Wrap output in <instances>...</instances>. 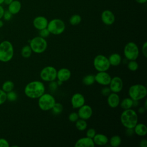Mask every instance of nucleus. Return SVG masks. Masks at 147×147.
Wrapping results in <instances>:
<instances>
[{"instance_id": "a19ab883", "label": "nucleus", "mask_w": 147, "mask_h": 147, "mask_svg": "<svg viewBox=\"0 0 147 147\" xmlns=\"http://www.w3.org/2000/svg\"><path fill=\"white\" fill-rule=\"evenodd\" d=\"M141 51H142V55H144V56L145 57H147V42L146 41H145L143 44Z\"/></svg>"}, {"instance_id": "393cba45", "label": "nucleus", "mask_w": 147, "mask_h": 147, "mask_svg": "<svg viewBox=\"0 0 147 147\" xmlns=\"http://www.w3.org/2000/svg\"><path fill=\"white\" fill-rule=\"evenodd\" d=\"M121 142H122L121 138L118 135H114L112 136L109 140L110 145L112 147H118L120 146V145L121 144Z\"/></svg>"}, {"instance_id": "aec40b11", "label": "nucleus", "mask_w": 147, "mask_h": 147, "mask_svg": "<svg viewBox=\"0 0 147 147\" xmlns=\"http://www.w3.org/2000/svg\"><path fill=\"white\" fill-rule=\"evenodd\" d=\"M95 145L98 146H104L106 145L109 142L108 137L103 134L98 133L95 135L92 138Z\"/></svg>"}, {"instance_id": "f704fd0d", "label": "nucleus", "mask_w": 147, "mask_h": 147, "mask_svg": "<svg viewBox=\"0 0 147 147\" xmlns=\"http://www.w3.org/2000/svg\"><path fill=\"white\" fill-rule=\"evenodd\" d=\"M50 34L51 33H50L49 31L48 30V29H47V28L39 30V36L43 37L44 38L48 37Z\"/></svg>"}, {"instance_id": "72a5a7b5", "label": "nucleus", "mask_w": 147, "mask_h": 147, "mask_svg": "<svg viewBox=\"0 0 147 147\" xmlns=\"http://www.w3.org/2000/svg\"><path fill=\"white\" fill-rule=\"evenodd\" d=\"M79 118L78 113L72 112L70 113L68 115V119L71 122H75Z\"/></svg>"}, {"instance_id": "c756f323", "label": "nucleus", "mask_w": 147, "mask_h": 147, "mask_svg": "<svg viewBox=\"0 0 147 147\" xmlns=\"http://www.w3.org/2000/svg\"><path fill=\"white\" fill-rule=\"evenodd\" d=\"M82 21V17L79 14H74L71 16V17L69 18V22L71 25L73 26L78 25H79Z\"/></svg>"}, {"instance_id": "2eb2a0df", "label": "nucleus", "mask_w": 147, "mask_h": 147, "mask_svg": "<svg viewBox=\"0 0 147 147\" xmlns=\"http://www.w3.org/2000/svg\"><path fill=\"white\" fill-rule=\"evenodd\" d=\"M101 20L106 25H111L115 20L114 13L110 10H105L101 14Z\"/></svg>"}, {"instance_id": "1a4fd4ad", "label": "nucleus", "mask_w": 147, "mask_h": 147, "mask_svg": "<svg viewBox=\"0 0 147 147\" xmlns=\"http://www.w3.org/2000/svg\"><path fill=\"white\" fill-rule=\"evenodd\" d=\"M93 65L98 72L107 71L111 66L108 57L103 55H96L94 59Z\"/></svg>"}, {"instance_id": "7ed1b4c3", "label": "nucleus", "mask_w": 147, "mask_h": 147, "mask_svg": "<svg viewBox=\"0 0 147 147\" xmlns=\"http://www.w3.org/2000/svg\"><path fill=\"white\" fill-rule=\"evenodd\" d=\"M128 94L129 97L133 100L138 101L146 97L147 89L143 84H135L129 87Z\"/></svg>"}, {"instance_id": "79ce46f5", "label": "nucleus", "mask_w": 147, "mask_h": 147, "mask_svg": "<svg viewBox=\"0 0 147 147\" xmlns=\"http://www.w3.org/2000/svg\"><path fill=\"white\" fill-rule=\"evenodd\" d=\"M9 144L8 141L4 138H0V147H9Z\"/></svg>"}, {"instance_id": "f03ea898", "label": "nucleus", "mask_w": 147, "mask_h": 147, "mask_svg": "<svg viewBox=\"0 0 147 147\" xmlns=\"http://www.w3.org/2000/svg\"><path fill=\"white\" fill-rule=\"evenodd\" d=\"M138 117L137 113L131 109L124 110L120 116L121 122L126 129H133L138 123Z\"/></svg>"}, {"instance_id": "6ab92c4d", "label": "nucleus", "mask_w": 147, "mask_h": 147, "mask_svg": "<svg viewBox=\"0 0 147 147\" xmlns=\"http://www.w3.org/2000/svg\"><path fill=\"white\" fill-rule=\"evenodd\" d=\"M71 76V71L67 68H62L57 71V77L58 80L62 82H66L69 79Z\"/></svg>"}, {"instance_id": "5701e85b", "label": "nucleus", "mask_w": 147, "mask_h": 147, "mask_svg": "<svg viewBox=\"0 0 147 147\" xmlns=\"http://www.w3.org/2000/svg\"><path fill=\"white\" fill-rule=\"evenodd\" d=\"M110 65L116 67L119 65L122 61V57L121 55L117 53H112L108 57Z\"/></svg>"}, {"instance_id": "4be33fe9", "label": "nucleus", "mask_w": 147, "mask_h": 147, "mask_svg": "<svg viewBox=\"0 0 147 147\" xmlns=\"http://www.w3.org/2000/svg\"><path fill=\"white\" fill-rule=\"evenodd\" d=\"M8 6V10L12 14H16L18 13L21 9V3L18 0H13Z\"/></svg>"}, {"instance_id": "423d86ee", "label": "nucleus", "mask_w": 147, "mask_h": 147, "mask_svg": "<svg viewBox=\"0 0 147 147\" xmlns=\"http://www.w3.org/2000/svg\"><path fill=\"white\" fill-rule=\"evenodd\" d=\"M55 103L56 99L55 97L49 93L44 92L38 98V107L42 111L51 110Z\"/></svg>"}, {"instance_id": "de8ad7c7", "label": "nucleus", "mask_w": 147, "mask_h": 147, "mask_svg": "<svg viewBox=\"0 0 147 147\" xmlns=\"http://www.w3.org/2000/svg\"><path fill=\"white\" fill-rule=\"evenodd\" d=\"M136 1L138 3H140V4H143V3H145L146 2L147 0H136Z\"/></svg>"}, {"instance_id": "37998d69", "label": "nucleus", "mask_w": 147, "mask_h": 147, "mask_svg": "<svg viewBox=\"0 0 147 147\" xmlns=\"http://www.w3.org/2000/svg\"><path fill=\"white\" fill-rule=\"evenodd\" d=\"M125 133L127 136H131L134 133V130L133 128H126Z\"/></svg>"}, {"instance_id": "4468645a", "label": "nucleus", "mask_w": 147, "mask_h": 147, "mask_svg": "<svg viewBox=\"0 0 147 147\" xmlns=\"http://www.w3.org/2000/svg\"><path fill=\"white\" fill-rule=\"evenodd\" d=\"M71 103L73 109H79L85 104L84 96L80 93H75L71 97Z\"/></svg>"}, {"instance_id": "8fccbe9b", "label": "nucleus", "mask_w": 147, "mask_h": 147, "mask_svg": "<svg viewBox=\"0 0 147 147\" xmlns=\"http://www.w3.org/2000/svg\"><path fill=\"white\" fill-rule=\"evenodd\" d=\"M3 21L0 19V28H2V27L3 26Z\"/></svg>"}, {"instance_id": "ea45409f", "label": "nucleus", "mask_w": 147, "mask_h": 147, "mask_svg": "<svg viewBox=\"0 0 147 147\" xmlns=\"http://www.w3.org/2000/svg\"><path fill=\"white\" fill-rule=\"evenodd\" d=\"M12 14L9 11H4V13H3V17L4 18L5 20L6 21H9L11 20V17H12Z\"/></svg>"}, {"instance_id": "7c9ffc66", "label": "nucleus", "mask_w": 147, "mask_h": 147, "mask_svg": "<svg viewBox=\"0 0 147 147\" xmlns=\"http://www.w3.org/2000/svg\"><path fill=\"white\" fill-rule=\"evenodd\" d=\"M51 110H52V113L54 115H57L60 114L62 113L63 110V106L61 103L56 102L53 105V106L52 107V108L51 109Z\"/></svg>"}, {"instance_id": "c85d7f7f", "label": "nucleus", "mask_w": 147, "mask_h": 147, "mask_svg": "<svg viewBox=\"0 0 147 147\" xmlns=\"http://www.w3.org/2000/svg\"><path fill=\"white\" fill-rule=\"evenodd\" d=\"M82 82L86 86H90L94 84L95 82V76L92 74H88L85 76L83 79Z\"/></svg>"}, {"instance_id": "3c124183", "label": "nucleus", "mask_w": 147, "mask_h": 147, "mask_svg": "<svg viewBox=\"0 0 147 147\" xmlns=\"http://www.w3.org/2000/svg\"><path fill=\"white\" fill-rule=\"evenodd\" d=\"M146 102H147V100H146L145 101V103H144V107H145V109L146 110V109H147V106H146Z\"/></svg>"}, {"instance_id": "09e8293b", "label": "nucleus", "mask_w": 147, "mask_h": 147, "mask_svg": "<svg viewBox=\"0 0 147 147\" xmlns=\"http://www.w3.org/2000/svg\"><path fill=\"white\" fill-rule=\"evenodd\" d=\"M13 1V0H4V2L3 3H5V4H6V5H9V4H10Z\"/></svg>"}, {"instance_id": "9b49d317", "label": "nucleus", "mask_w": 147, "mask_h": 147, "mask_svg": "<svg viewBox=\"0 0 147 147\" xmlns=\"http://www.w3.org/2000/svg\"><path fill=\"white\" fill-rule=\"evenodd\" d=\"M109 88L112 92L119 93L120 92L123 87V83L122 79L119 76H114L111 78V81L109 83Z\"/></svg>"}, {"instance_id": "cd10ccee", "label": "nucleus", "mask_w": 147, "mask_h": 147, "mask_svg": "<svg viewBox=\"0 0 147 147\" xmlns=\"http://www.w3.org/2000/svg\"><path fill=\"white\" fill-rule=\"evenodd\" d=\"M14 87V83L12 81L7 80L3 83L2 86V90L7 93L10 91H12Z\"/></svg>"}, {"instance_id": "49530a36", "label": "nucleus", "mask_w": 147, "mask_h": 147, "mask_svg": "<svg viewBox=\"0 0 147 147\" xmlns=\"http://www.w3.org/2000/svg\"><path fill=\"white\" fill-rule=\"evenodd\" d=\"M146 109H145L144 107H140L138 108V112L140 113V114H143L145 111Z\"/></svg>"}, {"instance_id": "2f4dec72", "label": "nucleus", "mask_w": 147, "mask_h": 147, "mask_svg": "<svg viewBox=\"0 0 147 147\" xmlns=\"http://www.w3.org/2000/svg\"><path fill=\"white\" fill-rule=\"evenodd\" d=\"M127 68L131 71H136L138 68V64L136 60H129L127 64Z\"/></svg>"}, {"instance_id": "a211bd4d", "label": "nucleus", "mask_w": 147, "mask_h": 147, "mask_svg": "<svg viewBox=\"0 0 147 147\" xmlns=\"http://www.w3.org/2000/svg\"><path fill=\"white\" fill-rule=\"evenodd\" d=\"M107 104L111 108H116L119 105L120 103V98L118 93L111 92L107 96Z\"/></svg>"}, {"instance_id": "f8f14e48", "label": "nucleus", "mask_w": 147, "mask_h": 147, "mask_svg": "<svg viewBox=\"0 0 147 147\" xmlns=\"http://www.w3.org/2000/svg\"><path fill=\"white\" fill-rule=\"evenodd\" d=\"M95 80L99 84L102 86H107L109 84L111 77L109 74L106 71H101L98 72V73L94 75Z\"/></svg>"}, {"instance_id": "c03bdc74", "label": "nucleus", "mask_w": 147, "mask_h": 147, "mask_svg": "<svg viewBox=\"0 0 147 147\" xmlns=\"http://www.w3.org/2000/svg\"><path fill=\"white\" fill-rule=\"evenodd\" d=\"M140 146L141 147H147V140L146 139H142L140 142Z\"/></svg>"}, {"instance_id": "f257e3e1", "label": "nucleus", "mask_w": 147, "mask_h": 147, "mask_svg": "<svg viewBox=\"0 0 147 147\" xmlns=\"http://www.w3.org/2000/svg\"><path fill=\"white\" fill-rule=\"evenodd\" d=\"M45 91L44 84L39 80H34L28 83L24 88L25 95L31 99H38Z\"/></svg>"}, {"instance_id": "9d476101", "label": "nucleus", "mask_w": 147, "mask_h": 147, "mask_svg": "<svg viewBox=\"0 0 147 147\" xmlns=\"http://www.w3.org/2000/svg\"><path fill=\"white\" fill-rule=\"evenodd\" d=\"M40 76L44 82H50L55 80L57 77V69L53 66H46L41 69Z\"/></svg>"}, {"instance_id": "a18cd8bd", "label": "nucleus", "mask_w": 147, "mask_h": 147, "mask_svg": "<svg viewBox=\"0 0 147 147\" xmlns=\"http://www.w3.org/2000/svg\"><path fill=\"white\" fill-rule=\"evenodd\" d=\"M5 10L3 8V7L0 5V19H1L3 17V13H4Z\"/></svg>"}, {"instance_id": "b1692460", "label": "nucleus", "mask_w": 147, "mask_h": 147, "mask_svg": "<svg viewBox=\"0 0 147 147\" xmlns=\"http://www.w3.org/2000/svg\"><path fill=\"white\" fill-rule=\"evenodd\" d=\"M133 102L134 100L130 97L125 98L120 101L119 105L121 107L123 110L129 109H131L133 106Z\"/></svg>"}, {"instance_id": "0eeeda50", "label": "nucleus", "mask_w": 147, "mask_h": 147, "mask_svg": "<svg viewBox=\"0 0 147 147\" xmlns=\"http://www.w3.org/2000/svg\"><path fill=\"white\" fill-rule=\"evenodd\" d=\"M47 29L51 34L59 35L64 32L65 29V24L61 19L54 18L48 22Z\"/></svg>"}, {"instance_id": "473e14b6", "label": "nucleus", "mask_w": 147, "mask_h": 147, "mask_svg": "<svg viewBox=\"0 0 147 147\" xmlns=\"http://www.w3.org/2000/svg\"><path fill=\"white\" fill-rule=\"evenodd\" d=\"M7 99L10 102H14L17 99L18 95L16 92L14 91H10L6 93Z\"/></svg>"}, {"instance_id": "603ef678", "label": "nucleus", "mask_w": 147, "mask_h": 147, "mask_svg": "<svg viewBox=\"0 0 147 147\" xmlns=\"http://www.w3.org/2000/svg\"><path fill=\"white\" fill-rule=\"evenodd\" d=\"M4 2V0H0V5L2 4Z\"/></svg>"}, {"instance_id": "c9c22d12", "label": "nucleus", "mask_w": 147, "mask_h": 147, "mask_svg": "<svg viewBox=\"0 0 147 147\" xmlns=\"http://www.w3.org/2000/svg\"><path fill=\"white\" fill-rule=\"evenodd\" d=\"M7 100L6 92L0 89V105L4 103Z\"/></svg>"}, {"instance_id": "bb28decb", "label": "nucleus", "mask_w": 147, "mask_h": 147, "mask_svg": "<svg viewBox=\"0 0 147 147\" xmlns=\"http://www.w3.org/2000/svg\"><path fill=\"white\" fill-rule=\"evenodd\" d=\"M32 53V51L29 45H26L24 46L21 51V56L24 58H29L31 56Z\"/></svg>"}, {"instance_id": "f3484780", "label": "nucleus", "mask_w": 147, "mask_h": 147, "mask_svg": "<svg viewBox=\"0 0 147 147\" xmlns=\"http://www.w3.org/2000/svg\"><path fill=\"white\" fill-rule=\"evenodd\" d=\"M95 146L92 138L87 136L78 139L75 144V147H94Z\"/></svg>"}, {"instance_id": "6e6552de", "label": "nucleus", "mask_w": 147, "mask_h": 147, "mask_svg": "<svg viewBox=\"0 0 147 147\" xmlns=\"http://www.w3.org/2000/svg\"><path fill=\"white\" fill-rule=\"evenodd\" d=\"M123 53L127 60H136L139 56V48L135 42L130 41L127 42L124 47Z\"/></svg>"}, {"instance_id": "4c0bfd02", "label": "nucleus", "mask_w": 147, "mask_h": 147, "mask_svg": "<svg viewBox=\"0 0 147 147\" xmlns=\"http://www.w3.org/2000/svg\"><path fill=\"white\" fill-rule=\"evenodd\" d=\"M58 84L57 82H55V80L49 82V88L51 91H55L57 88Z\"/></svg>"}, {"instance_id": "20e7f679", "label": "nucleus", "mask_w": 147, "mask_h": 147, "mask_svg": "<svg viewBox=\"0 0 147 147\" xmlns=\"http://www.w3.org/2000/svg\"><path fill=\"white\" fill-rule=\"evenodd\" d=\"M14 55V48L12 44L7 40L0 43V61L8 62L10 61Z\"/></svg>"}, {"instance_id": "412c9836", "label": "nucleus", "mask_w": 147, "mask_h": 147, "mask_svg": "<svg viewBox=\"0 0 147 147\" xmlns=\"http://www.w3.org/2000/svg\"><path fill=\"white\" fill-rule=\"evenodd\" d=\"M133 130L136 134L141 137H144L147 134V127L142 123H137L134 127Z\"/></svg>"}, {"instance_id": "e433bc0d", "label": "nucleus", "mask_w": 147, "mask_h": 147, "mask_svg": "<svg viewBox=\"0 0 147 147\" xmlns=\"http://www.w3.org/2000/svg\"><path fill=\"white\" fill-rule=\"evenodd\" d=\"M96 134V130L94 128H89L86 131V136L91 138H93L95 135Z\"/></svg>"}, {"instance_id": "ddd939ff", "label": "nucleus", "mask_w": 147, "mask_h": 147, "mask_svg": "<svg viewBox=\"0 0 147 147\" xmlns=\"http://www.w3.org/2000/svg\"><path fill=\"white\" fill-rule=\"evenodd\" d=\"M78 114L79 118L87 120L92 115V109L88 105H84L78 109Z\"/></svg>"}, {"instance_id": "dca6fc26", "label": "nucleus", "mask_w": 147, "mask_h": 147, "mask_svg": "<svg viewBox=\"0 0 147 147\" xmlns=\"http://www.w3.org/2000/svg\"><path fill=\"white\" fill-rule=\"evenodd\" d=\"M48 21L44 16H37L33 21V26L37 30H40L42 29L47 28Z\"/></svg>"}, {"instance_id": "a878e982", "label": "nucleus", "mask_w": 147, "mask_h": 147, "mask_svg": "<svg viewBox=\"0 0 147 147\" xmlns=\"http://www.w3.org/2000/svg\"><path fill=\"white\" fill-rule=\"evenodd\" d=\"M75 126L76 129L79 131H84L87 127V123L86 120L79 118L75 122Z\"/></svg>"}, {"instance_id": "58836bf2", "label": "nucleus", "mask_w": 147, "mask_h": 147, "mask_svg": "<svg viewBox=\"0 0 147 147\" xmlns=\"http://www.w3.org/2000/svg\"><path fill=\"white\" fill-rule=\"evenodd\" d=\"M100 92L102 95L105 96H107L111 92L110 88L108 87H104L103 88H102Z\"/></svg>"}, {"instance_id": "39448f33", "label": "nucleus", "mask_w": 147, "mask_h": 147, "mask_svg": "<svg viewBox=\"0 0 147 147\" xmlns=\"http://www.w3.org/2000/svg\"><path fill=\"white\" fill-rule=\"evenodd\" d=\"M29 42L32 52L37 54L44 52L48 47V43L45 38L39 36L33 37Z\"/></svg>"}]
</instances>
